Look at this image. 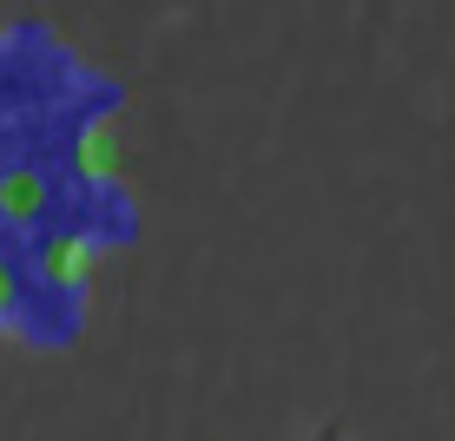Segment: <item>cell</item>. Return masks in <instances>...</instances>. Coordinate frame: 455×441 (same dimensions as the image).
Wrapping results in <instances>:
<instances>
[{
	"label": "cell",
	"instance_id": "3",
	"mask_svg": "<svg viewBox=\"0 0 455 441\" xmlns=\"http://www.w3.org/2000/svg\"><path fill=\"white\" fill-rule=\"evenodd\" d=\"M73 171H80L86 185H119V171H125V132H119L113 113L86 119L80 132H73Z\"/></svg>",
	"mask_w": 455,
	"mask_h": 441
},
{
	"label": "cell",
	"instance_id": "1",
	"mask_svg": "<svg viewBox=\"0 0 455 441\" xmlns=\"http://www.w3.org/2000/svg\"><path fill=\"white\" fill-rule=\"evenodd\" d=\"M100 264H106V250H100L92 231H46L34 244V277H40V290H53V296H86L92 277H100Z\"/></svg>",
	"mask_w": 455,
	"mask_h": 441
},
{
	"label": "cell",
	"instance_id": "2",
	"mask_svg": "<svg viewBox=\"0 0 455 441\" xmlns=\"http://www.w3.org/2000/svg\"><path fill=\"white\" fill-rule=\"evenodd\" d=\"M46 217H53V178L40 165H7L0 171V224L40 231Z\"/></svg>",
	"mask_w": 455,
	"mask_h": 441
},
{
	"label": "cell",
	"instance_id": "4",
	"mask_svg": "<svg viewBox=\"0 0 455 441\" xmlns=\"http://www.w3.org/2000/svg\"><path fill=\"white\" fill-rule=\"evenodd\" d=\"M20 303H27V277H20V264L0 250V323L20 317Z\"/></svg>",
	"mask_w": 455,
	"mask_h": 441
}]
</instances>
